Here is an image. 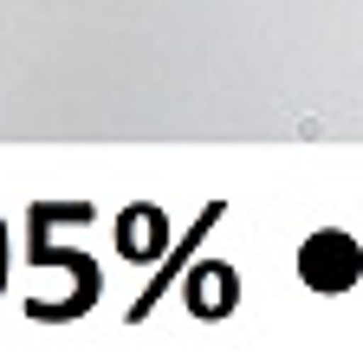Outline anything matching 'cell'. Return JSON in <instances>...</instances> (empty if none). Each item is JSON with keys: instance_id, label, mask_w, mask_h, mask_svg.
Here are the masks:
<instances>
[{"instance_id": "6da1fadb", "label": "cell", "mask_w": 363, "mask_h": 363, "mask_svg": "<svg viewBox=\"0 0 363 363\" xmlns=\"http://www.w3.org/2000/svg\"><path fill=\"white\" fill-rule=\"evenodd\" d=\"M298 279H305L311 292H350V286L363 279L357 240H350V234H311V240L298 247Z\"/></svg>"}, {"instance_id": "7a4b0ae2", "label": "cell", "mask_w": 363, "mask_h": 363, "mask_svg": "<svg viewBox=\"0 0 363 363\" xmlns=\"http://www.w3.org/2000/svg\"><path fill=\"white\" fill-rule=\"evenodd\" d=\"M156 227H162V214H156V208H130V214H123V227H117V247H123L130 259H136V253H156V240H162Z\"/></svg>"}]
</instances>
